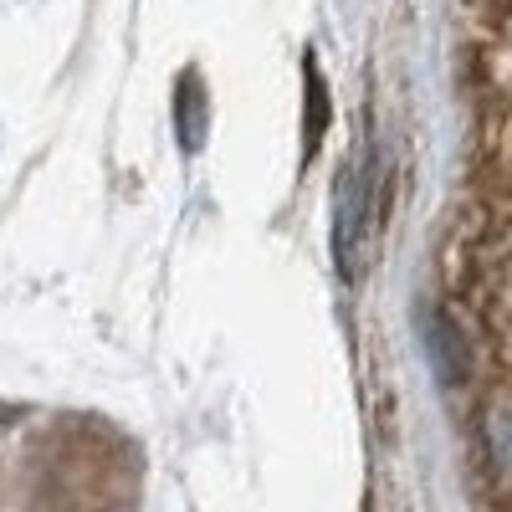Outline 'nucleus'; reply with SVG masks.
<instances>
[{
  "label": "nucleus",
  "mask_w": 512,
  "mask_h": 512,
  "mask_svg": "<svg viewBox=\"0 0 512 512\" xmlns=\"http://www.w3.org/2000/svg\"><path fill=\"white\" fill-rule=\"evenodd\" d=\"M200 139H205V93H200V77H185L180 82V144L200 149Z\"/></svg>",
  "instance_id": "obj_1"
},
{
  "label": "nucleus",
  "mask_w": 512,
  "mask_h": 512,
  "mask_svg": "<svg viewBox=\"0 0 512 512\" xmlns=\"http://www.w3.org/2000/svg\"><path fill=\"white\" fill-rule=\"evenodd\" d=\"M492 456H497V466L512 477V405H502L497 415H492Z\"/></svg>",
  "instance_id": "obj_2"
}]
</instances>
